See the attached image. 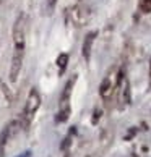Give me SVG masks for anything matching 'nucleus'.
Returning <instances> with one entry per match:
<instances>
[{
    "label": "nucleus",
    "mask_w": 151,
    "mask_h": 157,
    "mask_svg": "<svg viewBox=\"0 0 151 157\" xmlns=\"http://www.w3.org/2000/svg\"><path fill=\"white\" fill-rule=\"evenodd\" d=\"M96 36H97V33L91 31V33L86 34V37L83 40V49H81V50H83V57H85L86 62H89V59H91V49H93V44H94Z\"/></svg>",
    "instance_id": "39448f33"
},
{
    "label": "nucleus",
    "mask_w": 151,
    "mask_h": 157,
    "mask_svg": "<svg viewBox=\"0 0 151 157\" xmlns=\"http://www.w3.org/2000/svg\"><path fill=\"white\" fill-rule=\"evenodd\" d=\"M101 115H102V112H101L99 109H96V110H94V113H93V120H91V123H93V125H97V121H99Z\"/></svg>",
    "instance_id": "9b49d317"
},
{
    "label": "nucleus",
    "mask_w": 151,
    "mask_h": 157,
    "mask_svg": "<svg viewBox=\"0 0 151 157\" xmlns=\"http://www.w3.org/2000/svg\"><path fill=\"white\" fill-rule=\"evenodd\" d=\"M41 107V96H39V91L36 88H33L28 94L26 99V105L25 110H23V120H25V126H30L33 117L36 115L38 109Z\"/></svg>",
    "instance_id": "f03ea898"
},
{
    "label": "nucleus",
    "mask_w": 151,
    "mask_h": 157,
    "mask_svg": "<svg viewBox=\"0 0 151 157\" xmlns=\"http://www.w3.org/2000/svg\"><path fill=\"white\" fill-rule=\"evenodd\" d=\"M75 83H77V75L67 81L65 88L62 91V96H60V101H59V113H57V117H55V120L59 121V123L67 121L68 117H70V96H72V89H73Z\"/></svg>",
    "instance_id": "f257e3e1"
},
{
    "label": "nucleus",
    "mask_w": 151,
    "mask_h": 157,
    "mask_svg": "<svg viewBox=\"0 0 151 157\" xmlns=\"http://www.w3.org/2000/svg\"><path fill=\"white\" fill-rule=\"evenodd\" d=\"M122 86V101H124V104H130L132 102V94H130V83H129V79H124L120 83ZM119 86V88H120Z\"/></svg>",
    "instance_id": "6e6552de"
},
{
    "label": "nucleus",
    "mask_w": 151,
    "mask_h": 157,
    "mask_svg": "<svg viewBox=\"0 0 151 157\" xmlns=\"http://www.w3.org/2000/svg\"><path fill=\"white\" fill-rule=\"evenodd\" d=\"M11 135V123L7 125L3 128V131L0 133V157H3V152H5V146H7V141Z\"/></svg>",
    "instance_id": "0eeeda50"
},
{
    "label": "nucleus",
    "mask_w": 151,
    "mask_h": 157,
    "mask_svg": "<svg viewBox=\"0 0 151 157\" xmlns=\"http://www.w3.org/2000/svg\"><path fill=\"white\" fill-rule=\"evenodd\" d=\"M112 81H111V76H106L104 78V81L101 83V86H99V94H101V97L104 99V101H107L109 97L112 96Z\"/></svg>",
    "instance_id": "423d86ee"
},
{
    "label": "nucleus",
    "mask_w": 151,
    "mask_h": 157,
    "mask_svg": "<svg viewBox=\"0 0 151 157\" xmlns=\"http://www.w3.org/2000/svg\"><path fill=\"white\" fill-rule=\"evenodd\" d=\"M149 81H151V60H149Z\"/></svg>",
    "instance_id": "2eb2a0df"
},
{
    "label": "nucleus",
    "mask_w": 151,
    "mask_h": 157,
    "mask_svg": "<svg viewBox=\"0 0 151 157\" xmlns=\"http://www.w3.org/2000/svg\"><path fill=\"white\" fill-rule=\"evenodd\" d=\"M68 146H70V136H67L65 139H63V144L60 146V149H67Z\"/></svg>",
    "instance_id": "f8f14e48"
},
{
    "label": "nucleus",
    "mask_w": 151,
    "mask_h": 157,
    "mask_svg": "<svg viewBox=\"0 0 151 157\" xmlns=\"http://www.w3.org/2000/svg\"><path fill=\"white\" fill-rule=\"evenodd\" d=\"M23 59H25V49H15L13 57H11V67H10V81L16 83L20 76L21 67H23Z\"/></svg>",
    "instance_id": "20e7f679"
},
{
    "label": "nucleus",
    "mask_w": 151,
    "mask_h": 157,
    "mask_svg": "<svg viewBox=\"0 0 151 157\" xmlns=\"http://www.w3.org/2000/svg\"><path fill=\"white\" fill-rule=\"evenodd\" d=\"M13 45L15 49L26 47V16L20 15L13 25Z\"/></svg>",
    "instance_id": "7ed1b4c3"
},
{
    "label": "nucleus",
    "mask_w": 151,
    "mask_h": 157,
    "mask_svg": "<svg viewBox=\"0 0 151 157\" xmlns=\"http://www.w3.org/2000/svg\"><path fill=\"white\" fill-rule=\"evenodd\" d=\"M31 151H25V152H21V154H18V155H15V157H31Z\"/></svg>",
    "instance_id": "ddd939ff"
},
{
    "label": "nucleus",
    "mask_w": 151,
    "mask_h": 157,
    "mask_svg": "<svg viewBox=\"0 0 151 157\" xmlns=\"http://www.w3.org/2000/svg\"><path fill=\"white\" fill-rule=\"evenodd\" d=\"M67 63H68V54H60L59 57H57V67H59V73L60 75L65 71Z\"/></svg>",
    "instance_id": "1a4fd4ad"
},
{
    "label": "nucleus",
    "mask_w": 151,
    "mask_h": 157,
    "mask_svg": "<svg viewBox=\"0 0 151 157\" xmlns=\"http://www.w3.org/2000/svg\"><path fill=\"white\" fill-rule=\"evenodd\" d=\"M55 3H57V0H47V7H49V10H52L55 7Z\"/></svg>",
    "instance_id": "4468645a"
},
{
    "label": "nucleus",
    "mask_w": 151,
    "mask_h": 157,
    "mask_svg": "<svg viewBox=\"0 0 151 157\" xmlns=\"http://www.w3.org/2000/svg\"><path fill=\"white\" fill-rule=\"evenodd\" d=\"M140 10L143 13H151V0H140Z\"/></svg>",
    "instance_id": "9d476101"
}]
</instances>
